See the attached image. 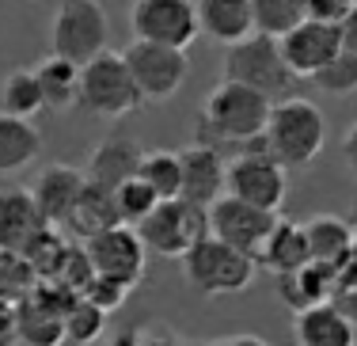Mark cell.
Returning <instances> with one entry per match:
<instances>
[{
    "mask_svg": "<svg viewBox=\"0 0 357 346\" xmlns=\"http://www.w3.org/2000/svg\"><path fill=\"white\" fill-rule=\"evenodd\" d=\"M270 111H274V99H266L262 91L236 80H220L202 103L198 141H206V145H225V141L243 145V141L266 133Z\"/></svg>",
    "mask_w": 357,
    "mask_h": 346,
    "instance_id": "cell-1",
    "label": "cell"
},
{
    "mask_svg": "<svg viewBox=\"0 0 357 346\" xmlns=\"http://www.w3.org/2000/svg\"><path fill=\"white\" fill-rule=\"evenodd\" d=\"M266 145L282 167H308L327 145V118L312 99L289 96L270 111Z\"/></svg>",
    "mask_w": 357,
    "mask_h": 346,
    "instance_id": "cell-2",
    "label": "cell"
},
{
    "mask_svg": "<svg viewBox=\"0 0 357 346\" xmlns=\"http://www.w3.org/2000/svg\"><path fill=\"white\" fill-rule=\"evenodd\" d=\"M225 80L248 84V88L262 91V96L274 99V103L296 96V84H301V77L289 69V61L282 54V42L270 38V35H259V31L248 35L243 42H236V46H228Z\"/></svg>",
    "mask_w": 357,
    "mask_h": 346,
    "instance_id": "cell-3",
    "label": "cell"
},
{
    "mask_svg": "<svg viewBox=\"0 0 357 346\" xmlns=\"http://www.w3.org/2000/svg\"><path fill=\"white\" fill-rule=\"evenodd\" d=\"M84 111H91L96 118H126L144 107V96L133 80L130 65H126L122 54L114 50H103L99 57L80 65V103Z\"/></svg>",
    "mask_w": 357,
    "mask_h": 346,
    "instance_id": "cell-4",
    "label": "cell"
},
{
    "mask_svg": "<svg viewBox=\"0 0 357 346\" xmlns=\"http://www.w3.org/2000/svg\"><path fill=\"white\" fill-rule=\"evenodd\" d=\"M285 190H289L285 167L270 156L266 133L243 141L240 153L225 164V194H232V198H243L259 209L278 213L285 202Z\"/></svg>",
    "mask_w": 357,
    "mask_h": 346,
    "instance_id": "cell-5",
    "label": "cell"
},
{
    "mask_svg": "<svg viewBox=\"0 0 357 346\" xmlns=\"http://www.w3.org/2000/svg\"><path fill=\"white\" fill-rule=\"evenodd\" d=\"M255 263L251 255H243L240 248L206 236L190 255H183V274L186 285L202 297H228V293H243L255 282Z\"/></svg>",
    "mask_w": 357,
    "mask_h": 346,
    "instance_id": "cell-6",
    "label": "cell"
},
{
    "mask_svg": "<svg viewBox=\"0 0 357 346\" xmlns=\"http://www.w3.org/2000/svg\"><path fill=\"white\" fill-rule=\"evenodd\" d=\"M137 232H141L144 248H149V255L183 259L209 236V209L194 206L186 198H164L137 225Z\"/></svg>",
    "mask_w": 357,
    "mask_h": 346,
    "instance_id": "cell-7",
    "label": "cell"
},
{
    "mask_svg": "<svg viewBox=\"0 0 357 346\" xmlns=\"http://www.w3.org/2000/svg\"><path fill=\"white\" fill-rule=\"evenodd\" d=\"M110 23L99 0H61L54 12V27H50V46L57 57L84 65L107 50Z\"/></svg>",
    "mask_w": 357,
    "mask_h": 346,
    "instance_id": "cell-8",
    "label": "cell"
},
{
    "mask_svg": "<svg viewBox=\"0 0 357 346\" xmlns=\"http://www.w3.org/2000/svg\"><path fill=\"white\" fill-rule=\"evenodd\" d=\"M122 57H126V65H130L133 80H137L144 103H164V99H172L186 84V77H190L186 50H175V46L133 38L130 46L122 50Z\"/></svg>",
    "mask_w": 357,
    "mask_h": 346,
    "instance_id": "cell-9",
    "label": "cell"
},
{
    "mask_svg": "<svg viewBox=\"0 0 357 346\" xmlns=\"http://www.w3.org/2000/svg\"><path fill=\"white\" fill-rule=\"evenodd\" d=\"M130 27L133 38L160 42V46H175V50H190L194 38L202 35L194 0H133Z\"/></svg>",
    "mask_w": 357,
    "mask_h": 346,
    "instance_id": "cell-10",
    "label": "cell"
},
{
    "mask_svg": "<svg viewBox=\"0 0 357 346\" xmlns=\"http://www.w3.org/2000/svg\"><path fill=\"white\" fill-rule=\"evenodd\" d=\"M80 293L57 282H38L23 301H15V327L23 346H65V308Z\"/></svg>",
    "mask_w": 357,
    "mask_h": 346,
    "instance_id": "cell-11",
    "label": "cell"
},
{
    "mask_svg": "<svg viewBox=\"0 0 357 346\" xmlns=\"http://www.w3.org/2000/svg\"><path fill=\"white\" fill-rule=\"evenodd\" d=\"M84 251H88L91 266L99 270V274H110L118 278V282H126L133 289V285L144 278V266H149V248H144L141 232L133 229V225H110V229L96 232L91 240H84Z\"/></svg>",
    "mask_w": 357,
    "mask_h": 346,
    "instance_id": "cell-12",
    "label": "cell"
},
{
    "mask_svg": "<svg viewBox=\"0 0 357 346\" xmlns=\"http://www.w3.org/2000/svg\"><path fill=\"white\" fill-rule=\"evenodd\" d=\"M278 213L270 209H259L243 198H232V194H220V198L209 206V236L240 248L243 255H259V248L266 243V236L274 232Z\"/></svg>",
    "mask_w": 357,
    "mask_h": 346,
    "instance_id": "cell-13",
    "label": "cell"
},
{
    "mask_svg": "<svg viewBox=\"0 0 357 346\" xmlns=\"http://www.w3.org/2000/svg\"><path fill=\"white\" fill-rule=\"evenodd\" d=\"M278 42H282V54H285L289 69L301 80H312L323 65H331L342 54V31H338L335 23H319V20H304L301 27H293Z\"/></svg>",
    "mask_w": 357,
    "mask_h": 346,
    "instance_id": "cell-14",
    "label": "cell"
},
{
    "mask_svg": "<svg viewBox=\"0 0 357 346\" xmlns=\"http://www.w3.org/2000/svg\"><path fill=\"white\" fill-rule=\"evenodd\" d=\"M178 164H183V194L178 198L209 209L225 194V156L217 145L198 141V145L178 153Z\"/></svg>",
    "mask_w": 357,
    "mask_h": 346,
    "instance_id": "cell-15",
    "label": "cell"
},
{
    "mask_svg": "<svg viewBox=\"0 0 357 346\" xmlns=\"http://www.w3.org/2000/svg\"><path fill=\"white\" fill-rule=\"evenodd\" d=\"M84 183H88L84 172H76V167H69V164H50L46 172L35 179V187H31L42 221L54 225V229H61V225L69 221V213H73L76 198H80Z\"/></svg>",
    "mask_w": 357,
    "mask_h": 346,
    "instance_id": "cell-16",
    "label": "cell"
},
{
    "mask_svg": "<svg viewBox=\"0 0 357 346\" xmlns=\"http://www.w3.org/2000/svg\"><path fill=\"white\" fill-rule=\"evenodd\" d=\"M46 229L35 194L27 187H4L0 190V251H27L31 240Z\"/></svg>",
    "mask_w": 357,
    "mask_h": 346,
    "instance_id": "cell-17",
    "label": "cell"
},
{
    "mask_svg": "<svg viewBox=\"0 0 357 346\" xmlns=\"http://www.w3.org/2000/svg\"><path fill=\"white\" fill-rule=\"evenodd\" d=\"M296 346H357V319L346 316L335 301H323L296 312Z\"/></svg>",
    "mask_w": 357,
    "mask_h": 346,
    "instance_id": "cell-18",
    "label": "cell"
},
{
    "mask_svg": "<svg viewBox=\"0 0 357 346\" xmlns=\"http://www.w3.org/2000/svg\"><path fill=\"white\" fill-rule=\"evenodd\" d=\"M304 236H308L312 263H319V266H327V270L346 266L357 255L354 225H346L342 217H335V213H316L308 225H304Z\"/></svg>",
    "mask_w": 357,
    "mask_h": 346,
    "instance_id": "cell-19",
    "label": "cell"
},
{
    "mask_svg": "<svg viewBox=\"0 0 357 346\" xmlns=\"http://www.w3.org/2000/svg\"><path fill=\"white\" fill-rule=\"evenodd\" d=\"M198 4V27L220 46H236L255 35V8L251 0H194Z\"/></svg>",
    "mask_w": 357,
    "mask_h": 346,
    "instance_id": "cell-20",
    "label": "cell"
},
{
    "mask_svg": "<svg viewBox=\"0 0 357 346\" xmlns=\"http://www.w3.org/2000/svg\"><path fill=\"white\" fill-rule=\"evenodd\" d=\"M141 160H144V149L133 137H107V141H99V149L91 153L84 175H88L91 183H99V187L114 190L141 172Z\"/></svg>",
    "mask_w": 357,
    "mask_h": 346,
    "instance_id": "cell-21",
    "label": "cell"
},
{
    "mask_svg": "<svg viewBox=\"0 0 357 346\" xmlns=\"http://www.w3.org/2000/svg\"><path fill=\"white\" fill-rule=\"evenodd\" d=\"M110 225H118V206H114V190L99 187V183H84L80 198H76L69 221L61 225L65 236H73V240H91L96 232L110 229Z\"/></svg>",
    "mask_w": 357,
    "mask_h": 346,
    "instance_id": "cell-22",
    "label": "cell"
},
{
    "mask_svg": "<svg viewBox=\"0 0 357 346\" xmlns=\"http://www.w3.org/2000/svg\"><path fill=\"white\" fill-rule=\"evenodd\" d=\"M255 263L266 266L270 274H278V278H282V274H293V270H301L304 263H312L304 225H296V221H278L274 232L266 236V243L259 248Z\"/></svg>",
    "mask_w": 357,
    "mask_h": 346,
    "instance_id": "cell-23",
    "label": "cell"
},
{
    "mask_svg": "<svg viewBox=\"0 0 357 346\" xmlns=\"http://www.w3.org/2000/svg\"><path fill=\"white\" fill-rule=\"evenodd\" d=\"M35 77H38L42 99H46V111L61 114L80 103V65L69 61V57H57V54L42 57L35 65Z\"/></svg>",
    "mask_w": 357,
    "mask_h": 346,
    "instance_id": "cell-24",
    "label": "cell"
},
{
    "mask_svg": "<svg viewBox=\"0 0 357 346\" xmlns=\"http://www.w3.org/2000/svg\"><path fill=\"white\" fill-rule=\"evenodd\" d=\"M42 153V133L31 118H15L0 111V175L23 172Z\"/></svg>",
    "mask_w": 357,
    "mask_h": 346,
    "instance_id": "cell-25",
    "label": "cell"
},
{
    "mask_svg": "<svg viewBox=\"0 0 357 346\" xmlns=\"http://www.w3.org/2000/svg\"><path fill=\"white\" fill-rule=\"evenodd\" d=\"M278 289H282V301L293 312H304L312 305H323V301L335 297V270L319 266V263H304L293 274L278 278Z\"/></svg>",
    "mask_w": 357,
    "mask_h": 346,
    "instance_id": "cell-26",
    "label": "cell"
},
{
    "mask_svg": "<svg viewBox=\"0 0 357 346\" xmlns=\"http://www.w3.org/2000/svg\"><path fill=\"white\" fill-rule=\"evenodd\" d=\"M0 111L15 114V118H35L38 111H46V99H42L38 77L35 69H12L0 84Z\"/></svg>",
    "mask_w": 357,
    "mask_h": 346,
    "instance_id": "cell-27",
    "label": "cell"
},
{
    "mask_svg": "<svg viewBox=\"0 0 357 346\" xmlns=\"http://www.w3.org/2000/svg\"><path fill=\"white\" fill-rule=\"evenodd\" d=\"M255 31L270 38H282L308 20V0H251Z\"/></svg>",
    "mask_w": 357,
    "mask_h": 346,
    "instance_id": "cell-28",
    "label": "cell"
},
{
    "mask_svg": "<svg viewBox=\"0 0 357 346\" xmlns=\"http://www.w3.org/2000/svg\"><path fill=\"white\" fill-rule=\"evenodd\" d=\"M137 175L149 183L152 194H156L160 202H164V198H178V194H183V164H178V153H167V149L144 153Z\"/></svg>",
    "mask_w": 357,
    "mask_h": 346,
    "instance_id": "cell-29",
    "label": "cell"
},
{
    "mask_svg": "<svg viewBox=\"0 0 357 346\" xmlns=\"http://www.w3.org/2000/svg\"><path fill=\"white\" fill-rule=\"evenodd\" d=\"M107 331V312L96 308L91 301L76 297L69 308H65V343L73 346H91L99 343Z\"/></svg>",
    "mask_w": 357,
    "mask_h": 346,
    "instance_id": "cell-30",
    "label": "cell"
},
{
    "mask_svg": "<svg viewBox=\"0 0 357 346\" xmlns=\"http://www.w3.org/2000/svg\"><path fill=\"white\" fill-rule=\"evenodd\" d=\"M156 194H152V187L141 179V175H133V179H126L122 187H114V206H118V221L122 225H137L144 221V217L156 209Z\"/></svg>",
    "mask_w": 357,
    "mask_h": 346,
    "instance_id": "cell-31",
    "label": "cell"
},
{
    "mask_svg": "<svg viewBox=\"0 0 357 346\" xmlns=\"http://www.w3.org/2000/svg\"><path fill=\"white\" fill-rule=\"evenodd\" d=\"M38 285L35 266L27 263V255L20 251H0V301H23Z\"/></svg>",
    "mask_w": 357,
    "mask_h": 346,
    "instance_id": "cell-32",
    "label": "cell"
},
{
    "mask_svg": "<svg viewBox=\"0 0 357 346\" xmlns=\"http://www.w3.org/2000/svg\"><path fill=\"white\" fill-rule=\"evenodd\" d=\"M312 84L319 91H327V96H350V91H357V54L342 50L335 61L323 65L316 77H312Z\"/></svg>",
    "mask_w": 357,
    "mask_h": 346,
    "instance_id": "cell-33",
    "label": "cell"
},
{
    "mask_svg": "<svg viewBox=\"0 0 357 346\" xmlns=\"http://www.w3.org/2000/svg\"><path fill=\"white\" fill-rule=\"evenodd\" d=\"M84 301H91L96 308H103V312H114V308H122L126 305V297H130V285L126 282H118V278H110V274H91V282L84 285V293H80Z\"/></svg>",
    "mask_w": 357,
    "mask_h": 346,
    "instance_id": "cell-34",
    "label": "cell"
},
{
    "mask_svg": "<svg viewBox=\"0 0 357 346\" xmlns=\"http://www.w3.org/2000/svg\"><path fill=\"white\" fill-rule=\"evenodd\" d=\"M357 8V0H308V20H319V23H342Z\"/></svg>",
    "mask_w": 357,
    "mask_h": 346,
    "instance_id": "cell-35",
    "label": "cell"
},
{
    "mask_svg": "<svg viewBox=\"0 0 357 346\" xmlns=\"http://www.w3.org/2000/svg\"><path fill=\"white\" fill-rule=\"evenodd\" d=\"M20 343V327H15V305L0 301V346H15Z\"/></svg>",
    "mask_w": 357,
    "mask_h": 346,
    "instance_id": "cell-36",
    "label": "cell"
},
{
    "mask_svg": "<svg viewBox=\"0 0 357 346\" xmlns=\"http://www.w3.org/2000/svg\"><path fill=\"white\" fill-rule=\"evenodd\" d=\"M186 346H270L259 335H220V339H186Z\"/></svg>",
    "mask_w": 357,
    "mask_h": 346,
    "instance_id": "cell-37",
    "label": "cell"
},
{
    "mask_svg": "<svg viewBox=\"0 0 357 346\" xmlns=\"http://www.w3.org/2000/svg\"><path fill=\"white\" fill-rule=\"evenodd\" d=\"M141 346H186V339L164 331V327H152V331H141Z\"/></svg>",
    "mask_w": 357,
    "mask_h": 346,
    "instance_id": "cell-38",
    "label": "cell"
},
{
    "mask_svg": "<svg viewBox=\"0 0 357 346\" xmlns=\"http://www.w3.org/2000/svg\"><path fill=\"white\" fill-rule=\"evenodd\" d=\"M338 31H342V50L357 54V8H354L350 15H346L342 23H338Z\"/></svg>",
    "mask_w": 357,
    "mask_h": 346,
    "instance_id": "cell-39",
    "label": "cell"
},
{
    "mask_svg": "<svg viewBox=\"0 0 357 346\" xmlns=\"http://www.w3.org/2000/svg\"><path fill=\"white\" fill-rule=\"evenodd\" d=\"M342 156L350 164V172H357V122L346 130V141H342Z\"/></svg>",
    "mask_w": 357,
    "mask_h": 346,
    "instance_id": "cell-40",
    "label": "cell"
},
{
    "mask_svg": "<svg viewBox=\"0 0 357 346\" xmlns=\"http://www.w3.org/2000/svg\"><path fill=\"white\" fill-rule=\"evenodd\" d=\"M107 346H141V331L137 327H126V331H118Z\"/></svg>",
    "mask_w": 357,
    "mask_h": 346,
    "instance_id": "cell-41",
    "label": "cell"
},
{
    "mask_svg": "<svg viewBox=\"0 0 357 346\" xmlns=\"http://www.w3.org/2000/svg\"><path fill=\"white\" fill-rule=\"evenodd\" d=\"M354 240H357V225H354Z\"/></svg>",
    "mask_w": 357,
    "mask_h": 346,
    "instance_id": "cell-42",
    "label": "cell"
}]
</instances>
